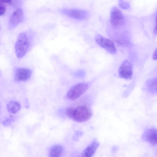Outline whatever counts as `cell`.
I'll return each mask as SVG.
<instances>
[{
    "label": "cell",
    "instance_id": "3",
    "mask_svg": "<svg viewBox=\"0 0 157 157\" xmlns=\"http://www.w3.org/2000/svg\"><path fill=\"white\" fill-rule=\"evenodd\" d=\"M88 85L86 83H81L72 87L68 91L67 96L69 99L75 100L81 96L87 90Z\"/></svg>",
    "mask_w": 157,
    "mask_h": 157
},
{
    "label": "cell",
    "instance_id": "5",
    "mask_svg": "<svg viewBox=\"0 0 157 157\" xmlns=\"http://www.w3.org/2000/svg\"><path fill=\"white\" fill-rule=\"evenodd\" d=\"M95 40L99 45L109 53L112 54H115L116 53V48L113 42L110 39L100 34H97L95 36Z\"/></svg>",
    "mask_w": 157,
    "mask_h": 157
},
{
    "label": "cell",
    "instance_id": "10",
    "mask_svg": "<svg viewBox=\"0 0 157 157\" xmlns=\"http://www.w3.org/2000/svg\"><path fill=\"white\" fill-rule=\"evenodd\" d=\"M32 71L28 68H17L15 73V78L17 81H25L31 77Z\"/></svg>",
    "mask_w": 157,
    "mask_h": 157
},
{
    "label": "cell",
    "instance_id": "6",
    "mask_svg": "<svg viewBox=\"0 0 157 157\" xmlns=\"http://www.w3.org/2000/svg\"><path fill=\"white\" fill-rule=\"evenodd\" d=\"M124 22V16L122 12L117 7H113L110 15V22L112 25L119 27L123 24Z\"/></svg>",
    "mask_w": 157,
    "mask_h": 157
},
{
    "label": "cell",
    "instance_id": "13",
    "mask_svg": "<svg viewBox=\"0 0 157 157\" xmlns=\"http://www.w3.org/2000/svg\"><path fill=\"white\" fill-rule=\"evenodd\" d=\"M147 88L151 93L157 94V77L149 80L147 83Z\"/></svg>",
    "mask_w": 157,
    "mask_h": 157
},
{
    "label": "cell",
    "instance_id": "2",
    "mask_svg": "<svg viewBox=\"0 0 157 157\" xmlns=\"http://www.w3.org/2000/svg\"><path fill=\"white\" fill-rule=\"evenodd\" d=\"M29 39L24 32L19 35L15 45L16 56L18 58L23 57L26 54L29 47Z\"/></svg>",
    "mask_w": 157,
    "mask_h": 157
},
{
    "label": "cell",
    "instance_id": "12",
    "mask_svg": "<svg viewBox=\"0 0 157 157\" xmlns=\"http://www.w3.org/2000/svg\"><path fill=\"white\" fill-rule=\"evenodd\" d=\"M63 150L62 146L60 145H56L50 149L49 155L50 157H60Z\"/></svg>",
    "mask_w": 157,
    "mask_h": 157
},
{
    "label": "cell",
    "instance_id": "4",
    "mask_svg": "<svg viewBox=\"0 0 157 157\" xmlns=\"http://www.w3.org/2000/svg\"><path fill=\"white\" fill-rule=\"evenodd\" d=\"M60 12L69 17L79 20L86 19L89 15L87 11L76 9H64L60 10Z\"/></svg>",
    "mask_w": 157,
    "mask_h": 157
},
{
    "label": "cell",
    "instance_id": "16",
    "mask_svg": "<svg viewBox=\"0 0 157 157\" xmlns=\"http://www.w3.org/2000/svg\"><path fill=\"white\" fill-rule=\"evenodd\" d=\"M6 11V7L4 4L0 2V16L3 15Z\"/></svg>",
    "mask_w": 157,
    "mask_h": 157
},
{
    "label": "cell",
    "instance_id": "9",
    "mask_svg": "<svg viewBox=\"0 0 157 157\" xmlns=\"http://www.w3.org/2000/svg\"><path fill=\"white\" fill-rule=\"evenodd\" d=\"M142 138L143 140L152 145L157 144V129L150 128L146 130L143 133Z\"/></svg>",
    "mask_w": 157,
    "mask_h": 157
},
{
    "label": "cell",
    "instance_id": "18",
    "mask_svg": "<svg viewBox=\"0 0 157 157\" xmlns=\"http://www.w3.org/2000/svg\"><path fill=\"white\" fill-rule=\"evenodd\" d=\"M156 24L155 26V29H154V33L155 34H157V14L156 17Z\"/></svg>",
    "mask_w": 157,
    "mask_h": 157
},
{
    "label": "cell",
    "instance_id": "14",
    "mask_svg": "<svg viewBox=\"0 0 157 157\" xmlns=\"http://www.w3.org/2000/svg\"><path fill=\"white\" fill-rule=\"evenodd\" d=\"M20 104L17 101H12L9 102L7 105L8 111L12 113H15L20 109Z\"/></svg>",
    "mask_w": 157,
    "mask_h": 157
},
{
    "label": "cell",
    "instance_id": "11",
    "mask_svg": "<svg viewBox=\"0 0 157 157\" xmlns=\"http://www.w3.org/2000/svg\"><path fill=\"white\" fill-rule=\"evenodd\" d=\"M99 145V142L94 140L82 151L81 157H92Z\"/></svg>",
    "mask_w": 157,
    "mask_h": 157
},
{
    "label": "cell",
    "instance_id": "8",
    "mask_svg": "<svg viewBox=\"0 0 157 157\" xmlns=\"http://www.w3.org/2000/svg\"><path fill=\"white\" fill-rule=\"evenodd\" d=\"M24 18L23 12L21 9L18 8L15 10L11 15L9 21L8 26L12 29L19 24Z\"/></svg>",
    "mask_w": 157,
    "mask_h": 157
},
{
    "label": "cell",
    "instance_id": "17",
    "mask_svg": "<svg viewBox=\"0 0 157 157\" xmlns=\"http://www.w3.org/2000/svg\"><path fill=\"white\" fill-rule=\"evenodd\" d=\"M152 57L154 59H157V48L154 52L153 54Z\"/></svg>",
    "mask_w": 157,
    "mask_h": 157
},
{
    "label": "cell",
    "instance_id": "1",
    "mask_svg": "<svg viewBox=\"0 0 157 157\" xmlns=\"http://www.w3.org/2000/svg\"><path fill=\"white\" fill-rule=\"evenodd\" d=\"M66 113L69 117L79 122L88 121L92 115L89 108L86 105H82L68 108L66 110Z\"/></svg>",
    "mask_w": 157,
    "mask_h": 157
},
{
    "label": "cell",
    "instance_id": "7",
    "mask_svg": "<svg viewBox=\"0 0 157 157\" xmlns=\"http://www.w3.org/2000/svg\"><path fill=\"white\" fill-rule=\"evenodd\" d=\"M132 66L127 60L123 61L119 69V75L121 78L130 79L133 74Z\"/></svg>",
    "mask_w": 157,
    "mask_h": 157
},
{
    "label": "cell",
    "instance_id": "15",
    "mask_svg": "<svg viewBox=\"0 0 157 157\" xmlns=\"http://www.w3.org/2000/svg\"><path fill=\"white\" fill-rule=\"evenodd\" d=\"M118 4L119 6L123 9H127L130 6L129 3L124 1L120 0L119 1Z\"/></svg>",
    "mask_w": 157,
    "mask_h": 157
}]
</instances>
